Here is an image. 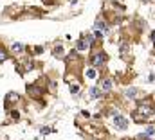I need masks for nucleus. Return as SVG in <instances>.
<instances>
[{"instance_id":"nucleus-1","label":"nucleus","mask_w":155,"mask_h":140,"mask_svg":"<svg viewBox=\"0 0 155 140\" xmlns=\"http://www.w3.org/2000/svg\"><path fill=\"white\" fill-rule=\"evenodd\" d=\"M153 108L148 104H139L134 111V119L135 120H143V119H148V117H153Z\"/></svg>"},{"instance_id":"nucleus-2","label":"nucleus","mask_w":155,"mask_h":140,"mask_svg":"<svg viewBox=\"0 0 155 140\" xmlns=\"http://www.w3.org/2000/svg\"><path fill=\"white\" fill-rule=\"evenodd\" d=\"M107 54L105 52H96L92 58H90V63H92V67H96V68H99V67H103L105 63H107Z\"/></svg>"},{"instance_id":"nucleus-3","label":"nucleus","mask_w":155,"mask_h":140,"mask_svg":"<svg viewBox=\"0 0 155 140\" xmlns=\"http://www.w3.org/2000/svg\"><path fill=\"white\" fill-rule=\"evenodd\" d=\"M114 124H116L117 129H126L128 128V120H126V117H123V115H119V113H114Z\"/></svg>"},{"instance_id":"nucleus-4","label":"nucleus","mask_w":155,"mask_h":140,"mask_svg":"<svg viewBox=\"0 0 155 140\" xmlns=\"http://www.w3.org/2000/svg\"><path fill=\"white\" fill-rule=\"evenodd\" d=\"M94 29H96V31H99L103 36L108 33V25H105V24H103V20H97V22H96V25H94Z\"/></svg>"},{"instance_id":"nucleus-5","label":"nucleus","mask_w":155,"mask_h":140,"mask_svg":"<svg viewBox=\"0 0 155 140\" xmlns=\"http://www.w3.org/2000/svg\"><path fill=\"white\" fill-rule=\"evenodd\" d=\"M11 50H13L15 54H22V52L25 50V45H24V43H13V45H11Z\"/></svg>"},{"instance_id":"nucleus-6","label":"nucleus","mask_w":155,"mask_h":140,"mask_svg":"<svg viewBox=\"0 0 155 140\" xmlns=\"http://www.w3.org/2000/svg\"><path fill=\"white\" fill-rule=\"evenodd\" d=\"M88 95H90L92 99H99V97H101V88H99V86H92L90 92H88Z\"/></svg>"},{"instance_id":"nucleus-7","label":"nucleus","mask_w":155,"mask_h":140,"mask_svg":"<svg viewBox=\"0 0 155 140\" xmlns=\"http://www.w3.org/2000/svg\"><path fill=\"white\" fill-rule=\"evenodd\" d=\"M103 92H110L112 90V79H103V83H101V86H99Z\"/></svg>"},{"instance_id":"nucleus-8","label":"nucleus","mask_w":155,"mask_h":140,"mask_svg":"<svg viewBox=\"0 0 155 140\" xmlns=\"http://www.w3.org/2000/svg\"><path fill=\"white\" fill-rule=\"evenodd\" d=\"M52 54H54L56 58H61V56L65 54V47H63V45H56L54 50H52Z\"/></svg>"},{"instance_id":"nucleus-9","label":"nucleus","mask_w":155,"mask_h":140,"mask_svg":"<svg viewBox=\"0 0 155 140\" xmlns=\"http://www.w3.org/2000/svg\"><path fill=\"white\" fill-rule=\"evenodd\" d=\"M85 75H87L88 79H96V77H97V70H96V67H90V68H87Z\"/></svg>"},{"instance_id":"nucleus-10","label":"nucleus","mask_w":155,"mask_h":140,"mask_svg":"<svg viewBox=\"0 0 155 140\" xmlns=\"http://www.w3.org/2000/svg\"><path fill=\"white\" fill-rule=\"evenodd\" d=\"M27 92H29V95H31V97H40V95H41V90H40L38 86H29V90H27Z\"/></svg>"},{"instance_id":"nucleus-11","label":"nucleus","mask_w":155,"mask_h":140,"mask_svg":"<svg viewBox=\"0 0 155 140\" xmlns=\"http://www.w3.org/2000/svg\"><path fill=\"white\" fill-rule=\"evenodd\" d=\"M76 49H78V50H87V49H88V41H87L85 38H81V40L78 41Z\"/></svg>"},{"instance_id":"nucleus-12","label":"nucleus","mask_w":155,"mask_h":140,"mask_svg":"<svg viewBox=\"0 0 155 140\" xmlns=\"http://www.w3.org/2000/svg\"><path fill=\"white\" fill-rule=\"evenodd\" d=\"M126 97H128V99H135V97H137V90H135V88H128V90H126Z\"/></svg>"},{"instance_id":"nucleus-13","label":"nucleus","mask_w":155,"mask_h":140,"mask_svg":"<svg viewBox=\"0 0 155 140\" xmlns=\"http://www.w3.org/2000/svg\"><path fill=\"white\" fill-rule=\"evenodd\" d=\"M119 52H121V54H126V52H128V43H126V41H123V43H121Z\"/></svg>"},{"instance_id":"nucleus-14","label":"nucleus","mask_w":155,"mask_h":140,"mask_svg":"<svg viewBox=\"0 0 155 140\" xmlns=\"http://www.w3.org/2000/svg\"><path fill=\"white\" fill-rule=\"evenodd\" d=\"M71 94H72V95L79 94V84H72V86H71Z\"/></svg>"},{"instance_id":"nucleus-15","label":"nucleus","mask_w":155,"mask_h":140,"mask_svg":"<svg viewBox=\"0 0 155 140\" xmlns=\"http://www.w3.org/2000/svg\"><path fill=\"white\" fill-rule=\"evenodd\" d=\"M7 101H13V103H15V101H20V97H18L16 94H9V95H7Z\"/></svg>"},{"instance_id":"nucleus-16","label":"nucleus","mask_w":155,"mask_h":140,"mask_svg":"<svg viewBox=\"0 0 155 140\" xmlns=\"http://www.w3.org/2000/svg\"><path fill=\"white\" fill-rule=\"evenodd\" d=\"M5 59H7V54H5L4 50H0V63H4Z\"/></svg>"},{"instance_id":"nucleus-17","label":"nucleus","mask_w":155,"mask_h":140,"mask_svg":"<svg viewBox=\"0 0 155 140\" xmlns=\"http://www.w3.org/2000/svg\"><path fill=\"white\" fill-rule=\"evenodd\" d=\"M144 133H146L148 137H152V135H153V133H155V129H153V128H148V129H146Z\"/></svg>"},{"instance_id":"nucleus-18","label":"nucleus","mask_w":155,"mask_h":140,"mask_svg":"<svg viewBox=\"0 0 155 140\" xmlns=\"http://www.w3.org/2000/svg\"><path fill=\"white\" fill-rule=\"evenodd\" d=\"M51 131H52L51 128H41V133H43V135H47V133H51Z\"/></svg>"},{"instance_id":"nucleus-19","label":"nucleus","mask_w":155,"mask_h":140,"mask_svg":"<svg viewBox=\"0 0 155 140\" xmlns=\"http://www.w3.org/2000/svg\"><path fill=\"white\" fill-rule=\"evenodd\" d=\"M11 117H13V119H18L20 115H18V111H11Z\"/></svg>"},{"instance_id":"nucleus-20","label":"nucleus","mask_w":155,"mask_h":140,"mask_svg":"<svg viewBox=\"0 0 155 140\" xmlns=\"http://www.w3.org/2000/svg\"><path fill=\"white\" fill-rule=\"evenodd\" d=\"M150 38H152V41H155V31L152 33V34H150Z\"/></svg>"}]
</instances>
